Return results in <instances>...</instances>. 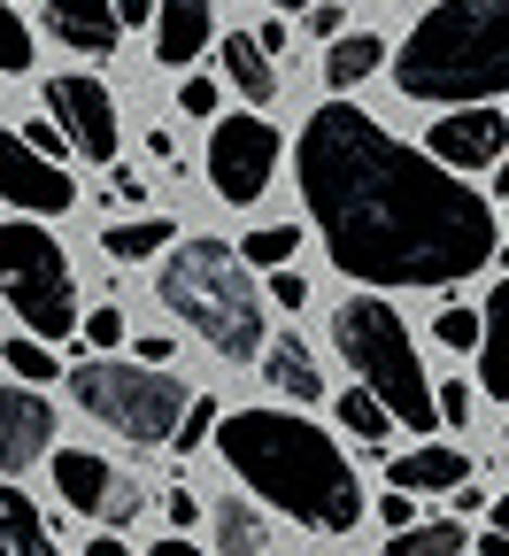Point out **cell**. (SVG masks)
<instances>
[{
	"mask_svg": "<svg viewBox=\"0 0 509 556\" xmlns=\"http://www.w3.org/2000/svg\"><path fill=\"white\" fill-rule=\"evenodd\" d=\"M155 302H163L178 325H193L225 364H255L263 340H270L263 294H255L240 248H225V240H178V248H163Z\"/></svg>",
	"mask_w": 509,
	"mask_h": 556,
	"instance_id": "277c9868",
	"label": "cell"
},
{
	"mask_svg": "<svg viewBox=\"0 0 509 556\" xmlns=\"http://www.w3.org/2000/svg\"><path fill=\"white\" fill-rule=\"evenodd\" d=\"M424 155L441 163L448 178H463V170H494V163L509 155V116H501V109H448L441 124L424 131Z\"/></svg>",
	"mask_w": 509,
	"mask_h": 556,
	"instance_id": "8fae6325",
	"label": "cell"
},
{
	"mask_svg": "<svg viewBox=\"0 0 509 556\" xmlns=\"http://www.w3.org/2000/svg\"><path fill=\"white\" fill-rule=\"evenodd\" d=\"M86 556H131V548H124L116 533H101V541H86Z\"/></svg>",
	"mask_w": 509,
	"mask_h": 556,
	"instance_id": "ee69618b",
	"label": "cell"
},
{
	"mask_svg": "<svg viewBox=\"0 0 509 556\" xmlns=\"http://www.w3.org/2000/svg\"><path fill=\"white\" fill-rule=\"evenodd\" d=\"M216 456H225L270 510H285L309 533H355L362 479L340 456V441L294 409H225L216 417Z\"/></svg>",
	"mask_w": 509,
	"mask_h": 556,
	"instance_id": "7a4b0ae2",
	"label": "cell"
},
{
	"mask_svg": "<svg viewBox=\"0 0 509 556\" xmlns=\"http://www.w3.org/2000/svg\"><path fill=\"white\" fill-rule=\"evenodd\" d=\"M379 518H386L394 533H409V526H417V495H386V503H379Z\"/></svg>",
	"mask_w": 509,
	"mask_h": 556,
	"instance_id": "f35d334b",
	"label": "cell"
},
{
	"mask_svg": "<svg viewBox=\"0 0 509 556\" xmlns=\"http://www.w3.org/2000/svg\"><path fill=\"white\" fill-rule=\"evenodd\" d=\"M479 402V387H463V379H448V387H432V417H441V426H471V409Z\"/></svg>",
	"mask_w": 509,
	"mask_h": 556,
	"instance_id": "f546056e",
	"label": "cell"
},
{
	"mask_svg": "<svg viewBox=\"0 0 509 556\" xmlns=\"http://www.w3.org/2000/svg\"><path fill=\"white\" fill-rule=\"evenodd\" d=\"M116 193H124V201H139L148 186H139V170H116V178H109V201H116Z\"/></svg>",
	"mask_w": 509,
	"mask_h": 556,
	"instance_id": "b9f144b4",
	"label": "cell"
},
{
	"mask_svg": "<svg viewBox=\"0 0 509 556\" xmlns=\"http://www.w3.org/2000/svg\"><path fill=\"white\" fill-rule=\"evenodd\" d=\"M379 62H386V47H379L371 31H340L332 54H325V78H332V86H362Z\"/></svg>",
	"mask_w": 509,
	"mask_h": 556,
	"instance_id": "603a6c76",
	"label": "cell"
},
{
	"mask_svg": "<svg viewBox=\"0 0 509 556\" xmlns=\"http://www.w3.org/2000/svg\"><path fill=\"white\" fill-rule=\"evenodd\" d=\"M216 417H225V409H216L208 394H193V402H186V417H178V433H170V441H178V456H193L201 441H216Z\"/></svg>",
	"mask_w": 509,
	"mask_h": 556,
	"instance_id": "83f0119b",
	"label": "cell"
},
{
	"mask_svg": "<svg viewBox=\"0 0 509 556\" xmlns=\"http://www.w3.org/2000/svg\"><path fill=\"white\" fill-rule=\"evenodd\" d=\"M294 248H302L294 225H263V232L240 240V263H247V270H278V263H294Z\"/></svg>",
	"mask_w": 509,
	"mask_h": 556,
	"instance_id": "d4e9b609",
	"label": "cell"
},
{
	"mask_svg": "<svg viewBox=\"0 0 509 556\" xmlns=\"http://www.w3.org/2000/svg\"><path fill=\"white\" fill-rule=\"evenodd\" d=\"M54 486H62V503L86 510V518H109V526L139 518V486L93 448H54Z\"/></svg>",
	"mask_w": 509,
	"mask_h": 556,
	"instance_id": "30bf717a",
	"label": "cell"
},
{
	"mask_svg": "<svg viewBox=\"0 0 509 556\" xmlns=\"http://www.w3.org/2000/svg\"><path fill=\"white\" fill-rule=\"evenodd\" d=\"M54 448V402L39 387H0V479L31 471Z\"/></svg>",
	"mask_w": 509,
	"mask_h": 556,
	"instance_id": "4fadbf2b",
	"label": "cell"
},
{
	"mask_svg": "<svg viewBox=\"0 0 509 556\" xmlns=\"http://www.w3.org/2000/svg\"><path fill=\"white\" fill-rule=\"evenodd\" d=\"M394 86L424 109H494L509 93V0H441L394 47Z\"/></svg>",
	"mask_w": 509,
	"mask_h": 556,
	"instance_id": "3957f363",
	"label": "cell"
},
{
	"mask_svg": "<svg viewBox=\"0 0 509 556\" xmlns=\"http://www.w3.org/2000/svg\"><path fill=\"white\" fill-rule=\"evenodd\" d=\"M0 70H31V24L0 0Z\"/></svg>",
	"mask_w": 509,
	"mask_h": 556,
	"instance_id": "f1b7e54d",
	"label": "cell"
},
{
	"mask_svg": "<svg viewBox=\"0 0 509 556\" xmlns=\"http://www.w3.org/2000/svg\"><path fill=\"white\" fill-rule=\"evenodd\" d=\"M501 217H509V201H501Z\"/></svg>",
	"mask_w": 509,
	"mask_h": 556,
	"instance_id": "681fc988",
	"label": "cell"
},
{
	"mask_svg": "<svg viewBox=\"0 0 509 556\" xmlns=\"http://www.w3.org/2000/svg\"><path fill=\"white\" fill-rule=\"evenodd\" d=\"M494 193H501V201H509V155H501V163H494Z\"/></svg>",
	"mask_w": 509,
	"mask_h": 556,
	"instance_id": "7dc6e473",
	"label": "cell"
},
{
	"mask_svg": "<svg viewBox=\"0 0 509 556\" xmlns=\"http://www.w3.org/2000/svg\"><path fill=\"white\" fill-rule=\"evenodd\" d=\"M332 348L347 356L355 387L371 394L394 426H409V433H432V426H441V417H432L424 356H417V340H409V325L394 317L386 294H347V302L332 309Z\"/></svg>",
	"mask_w": 509,
	"mask_h": 556,
	"instance_id": "5b68a950",
	"label": "cell"
},
{
	"mask_svg": "<svg viewBox=\"0 0 509 556\" xmlns=\"http://www.w3.org/2000/svg\"><path fill=\"white\" fill-rule=\"evenodd\" d=\"M479 556H509V533H479Z\"/></svg>",
	"mask_w": 509,
	"mask_h": 556,
	"instance_id": "f6af8a7d",
	"label": "cell"
},
{
	"mask_svg": "<svg viewBox=\"0 0 509 556\" xmlns=\"http://www.w3.org/2000/svg\"><path fill=\"white\" fill-rule=\"evenodd\" d=\"M16 139H24V148H31V155H47V163H54V148H62V131H54L47 116H39V124H24Z\"/></svg>",
	"mask_w": 509,
	"mask_h": 556,
	"instance_id": "74e56055",
	"label": "cell"
},
{
	"mask_svg": "<svg viewBox=\"0 0 509 556\" xmlns=\"http://www.w3.org/2000/svg\"><path fill=\"white\" fill-rule=\"evenodd\" d=\"M47 124L62 131V148H78L86 163H116V93L86 70L47 86Z\"/></svg>",
	"mask_w": 509,
	"mask_h": 556,
	"instance_id": "9c48e42d",
	"label": "cell"
},
{
	"mask_svg": "<svg viewBox=\"0 0 509 556\" xmlns=\"http://www.w3.org/2000/svg\"><path fill=\"white\" fill-rule=\"evenodd\" d=\"M379 556H463V526H456V518H424V526L394 533Z\"/></svg>",
	"mask_w": 509,
	"mask_h": 556,
	"instance_id": "cb8c5ba5",
	"label": "cell"
},
{
	"mask_svg": "<svg viewBox=\"0 0 509 556\" xmlns=\"http://www.w3.org/2000/svg\"><path fill=\"white\" fill-rule=\"evenodd\" d=\"M247 39H255V47H263V62H278V54H285V47H294V24H285V16H270V24H255V31H247Z\"/></svg>",
	"mask_w": 509,
	"mask_h": 556,
	"instance_id": "e575fe53",
	"label": "cell"
},
{
	"mask_svg": "<svg viewBox=\"0 0 509 556\" xmlns=\"http://www.w3.org/2000/svg\"><path fill=\"white\" fill-rule=\"evenodd\" d=\"M340 426H347L355 441H371V448H379V441L394 433V417H386L371 394H362V387H347V394H340Z\"/></svg>",
	"mask_w": 509,
	"mask_h": 556,
	"instance_id": "484cf974",
	"label": "cell"
},
{
	"mask_svg": "<svg viewBox=\"0 0 509 556\" xmlns=\"http://www.w3.org/2000/svg\"><path fill=\"white\" fill-rule=\"evenodd\" d=\"M263 371H270V394H285V402H317L325 394L317 356L302 348V332H270L263 340Z\"/></svg>",
	"mask_w": 509,
	"mask_h": 556,
	"instance_id": "e0dca14e",
	"label": "cell"
},
{
	"mask_svg": "<svg viewBox=\"0 0 509 556\" xmlns=\"http://www.w3.org/2000/svg\"><path fill=\"white\" fill-rule=\"evenodd\" d=\"M225 78H232L240 101H255V109L278 101V62H263V47H255L247 31H225Z\"/></svg>",
	"mask_w": 509,
	"mask_h": 556,
	"instance_id": "ffe728a7",
	"label": "cell"
},
{
	"mask_svg": "<svg viewBox=\"0 0 509 556\" xmlns=\"http://www.w3.org/2000/svg\"><path fill=\"white\" fill-rule=\"evenodd\" d=\"M270 302H278V309H309V278H302V270H278V278H270Z\"/></svg>",
	"mask_w": 509,
	"mask_h": 556,
	"instance_id": "836d02e7",
	"label": "cell"
},
{
	"mask_svg": "<svg viewBox=\"0 0 509 556\" xmlns=\"http://www.w3.org/2000/svg\"><path fill=\"white\" fill-rule=\"evenodd\" d=\"M0 556H54V533H47L39 503L9 479H0Z\"/></svg>",
	"mask_w": 509,
	"mask_h": 556,
	"instance_id": "d6986e66",
	"label": "cell"
},
{
	"mask_svg": "<svg viewBox=\"0 0 509 556\" xmlns=\"http://www.w3.org/2000/svg\"><path fill=\"white\" fill-rule=\"evenodd\" d=\"M208 526H216V548L208 556H263L270 548V533H263V518L240 503V495H225V503H208Z\"/></svg>",
	"mask_w": 509,
	"mask_h": 556,
	"instance_id": "44dd1931",
	"label": "cell"
},
{
	"mask_svg": "<svg viewBox=\"0 0 509 556\" xmlns=\"http://www.w3.org/2000/svg\"><path fill=\"white\" fill-rule=\"evenodd\" d=\"M170 356H178V340H170V332H139V364H148V371H163Z\"/></svg>",
	"mask_w": 509,
	"mask_h": 556,
	"instance_id": "8d00e7d4",
	"label": "cell"
},
{
	"mask_svg": "<svg viewBox=\"0 0 509 556\" xmlns=\"http://www.w3.org/2000/svg\"><path fill=\"white\" fill-rule=\"evenodd\" d=\"M47 24L62 47H78V54H116V9L109 0H47Z\"/></svg>",
	"mask_w": 509,
	"mask_h": 556,
	"instance_id": "9a60e30c",
	"label": "cell"
},
{
	"mask_svg": "<svg viewBox=\"0 0 509 556\" xmlns=\"http://www.w3.org/2000/svg\"><path fill=\"white\" fill-rule=\"evenodd\" d=\"M124 332H131V325H124V309H116V302L86 317V348H101V356H116V348H124Z\"/></svg>",
	"mask_w": 509,
	"mask_h": 556,
	"instance_id": "4dcf8cb0",
	"label": "cell"
},
{
	"mask_svg": "<svg viewBox=\"0 0 509 556\" xmlns=\"http://www.w3.org/2000/svg\"><path fill=\"white\" fill-rule=\"evenodd\" d=\"M302 201L325 232L332 270L362 294L379 287H456L486 270L501 217L479 186L448 178L424 148L394 139L355 101H325L302 124Z\"/></svg>",
	"mask_w": 509,
	"mask_h": 556,
	"instance_id": "6da1fadb",
	"label": "cell"
},
{
	"mask_svg": "<svg viewBox=\"0 0 509 556\" xmlns=\"http://www.w3.org/2000/svg\"><path fill=\"white\" fill-rule=\"evenodd\" d=\"M278 155H285V139L263 116H216L208 124V186H216V201L255 208L270 193V178H278Z\"/></svg>",
	"mask_w": 509,
	"mask_h": 556,
	"instance_id": "ba28073f",
	"label": "cell"
},
{
	"mask_svg": "<svg viewBox=\"0 0 509 556\" xmlns=\"http://www.w3.org/2000/svg\"><path fill=\"white\" fill-rule=\"evenodd\" d=\"M479 387L509 402V278L486 294V317H479Z\"/></svg>",
	"mask_w": 509,
	"mask_h": 556,
	"instance_id": "ac0fdd59",
	"label": "cell"
},
{
	"mask_svg": "<svg viewBox=\"0 0 509 556\" xmlns=\"http://www.w3.org/2000/svg\"><path fill=\"white\" fill-rule=\"evenodd\" d=\"M208 47V0H155V62L186 70Z\"/></svg>",
	"mask_w": 509,
	"mask_h": 556,
	"instance_id": "2e32d148",
	"label": "cell"
},
{
	"mask_svg": "<svg viewBox=\"0 0 509 556\" xmlns=\"http://www.w3.org/2000/svg\"><path fill=\"white\" fill-rule=\"evenodd\" d=\"M386 479H394V495H456V486L471 479V456L448 448V441H417L409 456L386 464Z\"/></svg>",
	"mask_w": 509,
	"mask_h": 556,
	"instance_id": "5bb4252c",
	"label": "cell"
},
{
	"mask_svg": "<svg viewBox=\"0 0 509 556\" xmlns=\"http://www.w3.org/2000/svg\"><path fill=\"white\" fill-rule=\"evenodd\" d=\"M170 240H178L170 217H131V225H109V232H101V248H109L116 263H148V255H163Z\"/></svg>",
	"mask_w": 509,
	"mask_h": 556,
	"instance_id": "7402d4cb",
	"label": "cell"
},
{
	"mask_svg": "<svg viewBox=\"0 0 509 556\" xmlns=\"http://www.w3.org/2000/svg\"><path fill=\"white\" fill-rule=\"evenodd\" d=\"M0 356H9V371H16L24 387H47V379H54V348H47V340H9Z\"/></svg>",
	"mask_w": 509,
	"mask_h": 556,
	"instance_id": "4316f807",
	"label": "cell"
},
{
	"mask_svg": "<svg viewBox=\"0 0 509 556\" xmlns=\"http://www.w3.org/2000/svg\"><path fill=\"white\" fill-rule=\"evenodd\" d=\"M270 9H278V16H309V9H317V0H270Z\"/></svg>",
	"mask_w": 509,
	"mask_h": 556,
	"instance_id": "bcb514c9",
	"label": "cell"
},
{
	"mask_svg": "<svg viewBox=\"0 0 509 556\" xmlns=\"http://www.w3.org/2000/svg\"><path fill=\"white\" fill-rule=\"evenodd\" d=\"M109 9H116V31H124V24H148L155 0H109Z\"/></svg>",
	"mask_w": 509,
	"mask_h": 556,
	"instance_id": "ab89813d",
	"label": "cell"
},
{
	"mask_svg": "<svg viewBox=\"0 0 509 556\" xmlns=\"http://www.w3.org/2000/svg\"><path fill=\"white\" fill-rule=\"evenodd\" d=\"M193 518H201V503H193V495H186V486H170V526H178V533H186V526H193Z\"/></svg>",
	"mask_w": 509,
	"mask_h": 556,
	"instance_id": "60d3db41",
	"label": "cell"
},
{
	"mask_svg": "<svg viewBox=\"0 0 509 556\" xmlns=\"http://www.w3.org/2000/svg\"><path fill=\"white\" fill-rule=\"evenodd\" d=\"M0 201L24 208V217H62V208H78V186H69L62 163L31 155L16 131H0Z\"/></svg>",
	"mask_w": 509,
	"mask_h": 556,
	"instance_id": "7c38bea8",
	"label": "cell"
},
{
	"mask_svg": "<svg viewBox=\"0 0 509 556\" xmlns=\"http://www.w3.org/2000/svg\"><path fill=\"white\" fill-rule=\"evenodd\" d=\"M501 263H509V248H501Z\"/></svg>",
	"mask_w": 509,
	"mask_h": 556,
	"instance_id": "f907efd6",
	"label": "cell"
},
{
	"mask_svg": "<svg viewBox=\"0 0 509 556\" xmlns=\"http://www.w3.org/2000/svg\"><path fill=\"white\" fill-rule=\"evenodd\" d=\"M0 294H9V309L31 325V340L78 332V278H69V255L31 217L0 225Z\"/></svg>",
	"mask_w": 509,
	"mask_h": 556,
	"instance_id": "52a82bcc",
	"label": "cell"
},
{
	"mask_svg": "<svg viewBox=\"0 0 509 556\" xmlns=\"http://www.w3.org/2000/svg\"><path fill=\"white\" fill-rule=\"evenodd\" d=\"M486 518H494V533H509V495H501V503H494Z\"/></svg>",
	"mask_w": 509,
	"mask_h": 556,
	"instance_id": "c3c4849f",
	"label": "cell"
},
{
	"mask_svg": "<svg viewBox=\"0 0 509 556\" xmlns=\"http://www.w3.org/2000/svg\"><path fill=\"white\" fill-rule=\"evenodd\" d=\"M432 332H441V348H463V356H471V348H479V309H441Z\"/></svg>",
	"mask_w": 509,
	"mask_h": 556,
	"instance_id": "1f68e13d",
	"label": "cell"
},
{
	"mask_svg": "<svg viewBox=\"0 0 509 556\" xmlns=\"http://www.w3.org/2000/svg\"><path fill=\"white\" fill-rule=\"evenodd\" d=\"M155 556H208V548H193L186 533H163V541H155Z\"/></svg>",
	"mask_w": 509,
	"mask_h": 556,
	"instance_id": "7bdbcfd3",
	"label": "cell"
},
{
	"mask_svg": "<svg viewBox=\"0 0 509 556\" xmlns=\"http://www.w3.org/2000/svg\"><path fill=\"white\" fill-rule=\"evenodd\" d=\"M69 394H78L86 417H101L109 433L124 441H170L178 417H186V379L170 371H148V364H124V356H86L69 371Z\"/></svg>",
	"mask_w": 509,
	"mask_h": 556,
	"instance_id": "8992f818",
	"label": "cell"
},
{
	"mask_svg": "<svg viewBox=\"0 0 509 556\" xmlns=\"http://www.w3.org/2000/svg\"><path fill=\"white\" fill-rule=\"evenodd\" d=\"M178 109H193V116L216 124V116H225V93H216V78H186V86H178Z\"/></svg>",
	"mask_w": 509,
	"mask_h": 556,
	"instance_id": "d6a6232c",
	"label": "cell"
},
{
	"mask_svg": "<svg viewBox=\"0 0 509 556\" xmlns=\"http://www.w3.org/2000/svg\"><path fill=\"white\" fill-rule=\"evenodd\" d=\"M302 31H309V39H340V31H347L340 0H325V9H309V16H302Z\"/></svg>",
	"mask_w": 509,
	"mask_h": 556,
	"instance_id": "d590c367",
	"label": "cell"
},
{
	"mask_svg": "<svg viewBox=\"0 0 509 556\" xmlns=\"http://www.w3.org/2000/svg\"><path fill=\"white\" fill-rule=\"evenodd\" d=\"M501 456H509V441H501Z\"/></svg>",
	"mask_w": 509,
	"mask_h": 556,
	"instance_id": "816d5d0a",
	"label": "cell"
}]
</instances>
